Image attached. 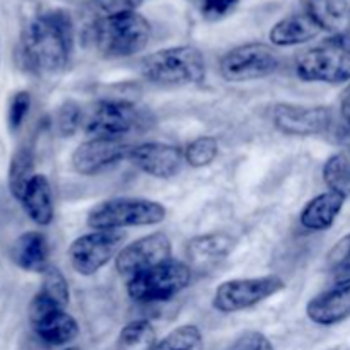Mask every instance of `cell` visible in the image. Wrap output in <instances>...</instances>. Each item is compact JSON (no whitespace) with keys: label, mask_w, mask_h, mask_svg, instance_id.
<instances>
[{"label":"cell","mask_w":350,"mask_h":350,"mask_svg":"<svg viewBox=\"0 0 350 350\" xmlns=\"http://www.w3.org/2000/svg\"><path fill=\"white\" fill-rule=\"evenodd\" d=\"M74 21L67 10L51 9L38 14L21 38L23 65L34 74L64 70L74 51Z\"/></svg>","instance_id":"obj_1"},{"label":"cell","mask_w":350,"mask_h":350,"mask_svg":"<svg viewBox=\"0 0 350 350\" xmlns=\"http://www.w3.org/2000/svg\"><path fill=\"white\" fill-rule=\"evenodd\" d=\"M150 24L139 12L105 16L92 27V41L103 57L126 58L149 44Z\"/></svg>","instance_id":"obj_2"},{"label":"cell","mask_w":350,"mask_h":350,"mask_svg":"<svg viewBox=\"0 0 350 350\" xmlns=\"http://www.w3.org/2000/svg\"><path fill=\"white\" fill-rule=\"evenodd\" d=\"M205 58L195 46H171L147 55L142 74L157 85H191L205 79Z\"/></svg>","instance_id":"obj_3"},{"label":"cell","mask_w":350,"mask_h":350,"mask_svg":"<svg viewBox=\"0 0 350 350\" xmlns=\"http://www.w3.org/2000/svg\"><path fill=\"white\" fill-rule=\"evenodd\" d=\"M296 72L306 82L344 84L350 81V34H330L304 51Z\"/></svg>","instance_id":"obj_4"},{"label":"cell","mask_w":350,"mask_h":350,"mask_svg":"<svg viewBox=\"0 0 350 350\" xmlns=\"http://www.w3.org/2000/svg\"><path fill=\"white\" fill-rule=\"evenodd\" d=\"M166 219L163 204L147 198H111L94 205L88 214L89 228L116 231L120 228L156 226Z\"/></svg>","instance_id":"obj_5"},{"label":"cell","mask_w":350,"mask_h":350,"mask_svg":"<svg viewBox=\"0 0 350 350\" xmlns=\"http://www.w3.org/2000/svg\"><path fill=\"white\" fill-rule=\"evenodd\" d=\"M191 280V269L183 262L167 260L154 269L130 277L126 293L137 303L170 301L187 289Z\"/></svg>","instance_id":"obj_6"},{"label":"cell","mask_w":350,"mask_h":350,"mask_svg":"<svg viewBox=\"0 0 350 350\" xmlns=\"http://www.w3.org/2000/svg\"><path fill=\"white\" fill-rule=\"evenodd\" d=\"M280 58L265 43H245L232 48L221 58V74L229 82L263 79L279 68Z\"/></svg>","instance_id":"obj_7"},{"label":"cell","mask_w":350,"mask_h":350,"mask_svg":"<svg viewBox=\"0 0 350 350\" xmlns=\"http://www.w3.org/2000/svg\"><path fill=\"white\" fill-rule=\"evenodd\" d=\"M286 289L279 275H263L253 279H234L222 282L214 294V308L221 313L250 310Z\"/></svg>","instance_id":"obj_8"},{"label":"cell","mask_w":350,"mask_h":350,"mask_svg":"<svg viewBox=\"0 0 350 350\" xmlns=\"http://www.w3.org/2000/svg\"><path fill=\"white\" fill-rule=\"evenodd\" d=\"M125 234L120 231H94L72 241L68 248L72 269L81 275H94L118 255Z\"/></svg>","instance_id":"obj_9"},{"label":"cell","mask_w":350,"mask_h":350,"mask_svg":"<svg viewBox=\"0 0 350 350\" xmlns=\"http://www.w3.org/2000/svg\"><path fill=\"white\" fill-rule=\"evenodd\" d=\"M29 320L36 337L51 347L67 345L79 337V325L75 318L68 314L65 308L57 306L40 294L31 301Z\"/></svg>","instance_id":"obj_10"},{"label":"cell","mask_w":350,"mask_h":350,"mask_svg":"<svg viewBox=\"0 0 350 350\" xmlns=\"http://www.w3.org/2000/svg\"><path fill=\"white\" fill-rule=\"evenodd\" d=\"M334 120V109L327 106H299L280 103L272 109L273 125L284 135H328Z\"/></svg>","instance_id":"obj_11"},{"label":"cell","mask_w":350,"mask_h":350,"mask_svg":"<svg viewBox=\"0 0 350 350\" xmlns=\"http://www.w3.org/2000/svg\"><path fill=\"white\" fill-rule=\"evenodd\" d=\"M140 123L139 109L133 103L103 99L96 103L85 118V132L101 139H122Z\"/></svg>","instance_id":"obj_12"},{"label":"cell","mask_w":350,"mask_h":350,"mask_svg":"<svg viewBox=\"0 0 350 350\" xmlns=\"http://www.w3.org/2000/svg\"><path fill=\"white\" fill-rule=\"evenodd\" d=\"M171 260V239L164 232L144 236L120 250L116 255V270L133 277Z\"/></svg>","instance_id":"obj_13"},{"label":"cell","mask_w":350,"mask_h":350,"mask_svg":"<svg viewBox=\"0 0 350 350\" xmlns=\"http://www.w3.org/2000/svg\"><path fill=\"white\" fill-rule=\"evenodd\" d=\"M130 149L122 139H101V137H92V139L82 142L72 154V166L79 174L92 176L99 171L106 170L111 164L118 163L123 157H129Z\"/></svg>","instance_id":"obj_14"},{"label":"cell","mask_w":350,"mask_h":350,"mask_svg":"<svg viewBox=\"0 0 350 350\" xmlns=\"http://www.w3.org/2000/svg\"><path fill=\"white\" fill-rule=\"evenodd\" d=\"M129 159L140 171L159 180L176 176L185 163V152L170 144L147 142L130 149Z\"/></svg>","instance_id":"obj_15"},{"label":"cell","mask_w":350,"mask_h":350,"mask_svg":"<svg viewBox=\"0 0 350 350\" xmlns=\"http://www.w3.org/2000/svg\"><path fill=\"white\" fill-rule=\"evenodd\" d=\"M306 314L320 327H334L350 318V284H337L332 289L311 297Z\"/></svg>","instance_id":"obj_16"},{"label":"cell","mask_w":350,"mask_h":350,"mask_svg":"<svg viewBox=\"0 0 350 350\" xmlns=\"http://www.w3.org/2000/svg\"><path fill=\"white\" fill-rule=\"evenodd\" d=\"M234 248V239L228 232H208L188 241V267L198 272H211L224 262L226 256Z\"/></svg>","instance_id":"obj_17"},{"label":"cell","mask_w":350,"mask_h":350,"mask_svg":"<svg viewBox=\"0 0 350 350\" xmlns=\"http://www.w3.org/2000/svg\"><path fill=\"white\" fill-rule=\"evenodd\" d=\"M345 204L344 195L337 191H325L306 204L299 215L301 226L308 231H327L337 221Z\"/></svg>","instance_id":"obj_18"},{"label":"cell","mask_w":350,"mask_h":350,"mask_svg":"<svg viewBox=\"0 0 350 350\" xmlns=\"http://www.w3.org/2000/svg\"><path fill=\"white\" fill-rule=\"evenodd\" d=\"M320 26L308 12L293 14L280 19L270 29V41L275 46H296L311 41L320 34Z\"/></svg>","instance_id":"obj_19"},{"label":"cell","mask_w":350,"mask_h":350,"mask_svg":"<svg viewBox=\"0 0 350 350\" xmlns=\"http://www.w3.org/2000/svg\"><path fill=\"white\" fill-rule=\"evenodd\" d=\"M306 12L321 31L350 34V0H306Z\"/></svg>","instance_id":"obj_20"},{"label":"cell","mask_w":350,"mask_h":350,"mask_svg":"<svg viewBox=\"0 0 350 350\" xmlns=\"http://www.w3.org/2000/svg\"><path fill=\"white\" fill-rule=\"evenodd\" d=\"M12 258L23 270L43 273L50 267V246L44 234L38 231L21 234L12 246Z\"/></svg>","instance_id":"obj_21"},{"label":"cell","mask_w":350,"mask_h":350,"mask_svg":"<svg viewBox=\"0 0 350 350\" xmlns=\"http://www.w3.org/2000/svg\"><path fill=\"white\" fill-rule=\"evenodd\" d=\"M21 202L31 221L36 222L38 226H48L53 221V195H51L50 181L43 174H36L31 180Z\"/></svg>","instance_id":"obj_22"},{"label":"cell","mask_w":350,"mask_h":350,"mask_svg":"<svg viewBox=\"0 0 350 350\" xmlns=\"http://www.w3.org/2000/svg\"><path fill=\"white\" fill-rule=\"evenodd\" d=\"M36 176L34 174V156L29 147H21L10 159L9 166V188L10 193L21 202L24 191L31 180Z\"/></svg>","instance_id":"obj_23"},{"label":"cell","mask_w":350,"mask_h":350,"mask_svg":"<svg viewBox=\"0 0 350 350\" xmlns=\"http://www.w3.org/2000/svg\"><path fill=\"white\" fill-rule=\"evenodd\" d=\"M323 180L332 191L350 197V147L328 157L323 166Z\"/></svg>","instance_id":"obj_24"},{"label":"cell","mask_w":350,"mask_h":350,"mask_svg":"<svg viewBox=\"0 0 350 350\" xmlns=\"http://www.w3.org/2000/svg\"><path fill=\"white\" fill-rule=\"evenodd\" d=\"M156 345V330L147 320L130 321L122 328L116 340V350H152Z\"/></svg>","instance_id":"obj_25"},{"label":"cell","mask_w":350,"mask_h":350,"mask_svg":"<svg viewBox=\"0 0 350 350\" xmlns=\"http://www.w3.org/2000/svg\"><path fill=\"white\" fill-rule=\"evenodd\" d=\"M152 350H204V337L195 325H181L156 342Z\"/></svg>","instance_id":"obj_26"},{"label":"cell","mask_w":350,"mask_h":350,"mask_svg":"<svg viewBox=\"0 0 350 350\" xmlns=\"http://www.w3.org/2000/svg\"><path fill=\"white\" fill-rule=\"evenodd\" d=\"M327 269L337 284H350V232L328 252Z\"/></svg>","instance_id":"obj_27"},{"label":"cell","mask_w":350,"mask_h":350,"mask_svg":"<svg viewBox=\"0 0 350 350\" xmlns=\"http://www.w3.org/2000/svg\"><path fill=\"white\" fill-rule=\"evenodd\" d=\"M38 294L46 297L48 301L55 303L57 306H67L70 293H68V282L64 273L55 269V267H48L43 272V284H41V289L38 291Z\"/></svg>","instance_id":"obj_28"},{"label":"cell","mask_w":350,"mask_h":350,"mask_svg":"<svg viewBox=\"0 0 350 350\" xmlns=\"http://www.w3.org/2000/svg\"><path fill=\"white\" fill-rule=\"evenodd\" d=\"M219 154V144L214 137L202 135L198 139L191 140L185 149V161L191 167H204L214 163Z\"/></svg>","instance_id":"obj_29"},{"label":"cell","mask_w":350,"mask_h":350,"mask_svg":"<svg viewBox=\"0 0 350 350\" xmlns=\"http://www.w3.org/2000/svg\"><path fill=\"white\" fill-rule=\"evenodd\" d=\"M334 142L350 147V84L340 96L338 113L335 115L334 125H332L328 135Z\"/></svg>","instance_id":"obj_30"},{"label":"cell","mask_w":350,"mask_h":350,"mask_svg":"<svg viewBox=\"0 0 350 350\" xmlns=\"http://www.w3.org/2000/svg\"><path fill=\"white\" fill-rule=\"evenodd\" d=\"M82 113L77 103L67 101L60 106L57 113V129L62 137H72L81 125Z\"/></svg>","instance_id":"obj_31"},{"label":"cell","mask_w":350,"mask_h":350,"mask_svg":"<svg viewBox=\"0 0 350 350\" xmlns=\"http://www.w3.org/2000/svg\"><path fill=\"white\" fill-rule=\"evenodd\" d=\"M31 108V96L27 91H19L12 96L9 105V115H7V120H9V126L12 130H17L21 125H23L24 118L27 116Z\"/></svg>","instance_id":"obj_32"},{"label":"cell","mask_w":350,"mask_h":350,"mask_svg":"<svg viewBox=\"0 0 350 350\" xmlns=\"http://www.w3.org/2000/svg\"><path fill=\"white\" fill-rule=\"evenodd\" d=\"M228 350H275L273 344L262 332H245L239 335Z\"/></svg>","instance_id":"obj_33"},{"label":"cell","mask_w":350,"mask_h":350,"mask_svg":"<svg viewBox=\"0 0 350 350\" xmlns=\"http://www.w3.org/2000/svg\"><path fill=\"white\" fill-rule=\"evenodd\" d=\"M200 12L208 19H221L234 10L239 0H193Z\"/></svg>","instance_id":"obj_34"},{"label":"cell","mask_w":350,"mask_h":350,"mask_svg":"<svg viewBox=\"0 0 350 350\" xmlns=\"http://www.w3.org/2000/svg\"><path fill=\"white\" fill-rule=\"evenodd\" d=\"M144 0H92L96 7H98L101 12H105V16H115V14H123V12H137L140 5H142Z\"/></svg>","instance_id":"obj_35"},{"label":"cell","mask_w":350,"mask_h":350,"mask_svg":"<svg viewBox=\"0 0 350 350\" xmlns=\"http://www.w3.org/2000/svg\"><path fill=\"white\" fill-rule=\"evenodd\" d=\"M65 350H81L79 347H70V349H65Z\"/></svg>","instance_id":"obj_36"}]
</instances>
